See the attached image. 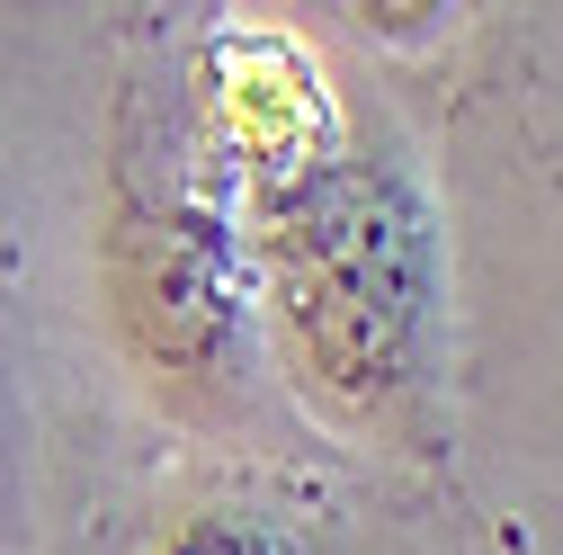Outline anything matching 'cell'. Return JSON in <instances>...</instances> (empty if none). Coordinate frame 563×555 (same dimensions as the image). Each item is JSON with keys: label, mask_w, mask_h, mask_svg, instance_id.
Returning <instances> with one entry per match:
<instances>
[{"label": "cell", "mask_w": 563, "mask_h": 555, "mask_svg": "<svg viewBox=\"0 0 563 555\" xmlns=\"http://www.w3.org/2000/svg\"><path fill=\"white\" fill-rule=\"evenodd\" d=\"M394 260H402V242H394V225H376L367 188H322L305 206L287 296H296V331L313 340V359L331 377H349V385H367L385 368V340L402 331Z\"/></svg>", "instance_id": "obj_1"}]
</instances>
